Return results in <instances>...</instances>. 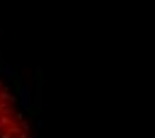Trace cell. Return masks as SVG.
<instances>
[{
	"label": "cell",
	"mask_w": 155,
	"mask_h": 138,
	"mask_svg": "<svg viewBox=\"0 0 155 138\" xmlns=\"http://www.w3.org/2000/svg\"><path fill=\"white\" fill-rule=\"evenodd\" d=\"M0 138H34L31 121L15 90L0 77Z\"/></svg>",
	"instance_id": "6da1fadb"
}]
</instances>
